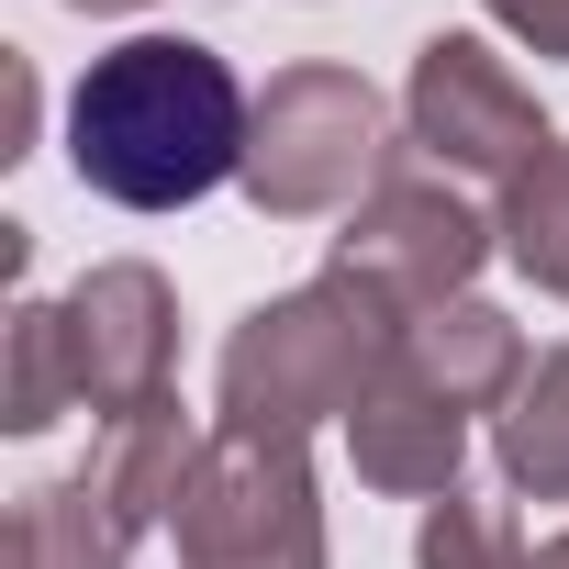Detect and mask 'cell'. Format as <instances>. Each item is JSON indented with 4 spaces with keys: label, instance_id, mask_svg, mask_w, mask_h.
Wrapping results in <instances>:
<instances>
[{
    "label": "cell",
    "instance_id": "obj_1",
    "mask_svg": "<svg viewBox=\"0 0 569 569\" xmlns=\"http://www.w3.org/2000/svg\"><path fill=\"white\" fill-rule=\"evenodd\" d=\"M68 157L101 201L123 212H179L201 190L234 179L246 157V90L212 46L190 34H134L112 57H90V79L68 90Z\"/></svg>",
    "mask_w": 569,
    "mask_h": 569
}]
</instances>
